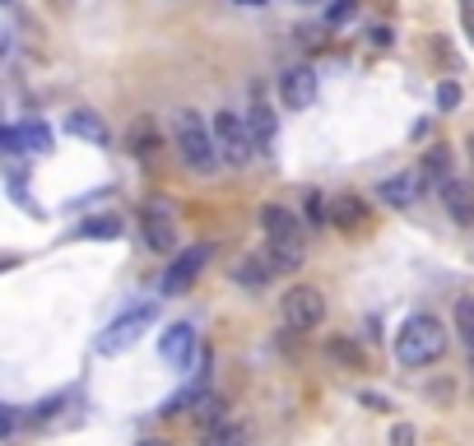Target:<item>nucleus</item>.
<instances>
[{
  "instance_id": "c85d7f7f",
  "label": "nucleus",
  "mask_w": 474,
  "mask_h": 446,
  "mask_svg": "<svg viewBox=\"0 0 474 446\" xmlns=\"http://www.w3.org/2000/svg\"><path fill=\"white\" fill-rule=\"evenodd\" d=\"M390 446H414V428L410 423H395L390 428Z\"/></svg>"
},
{
  "instance_id": "aec40b11",
  "label": "nucleus",
  "mask_w": 474,
  "mask_h": 446,
  "mask_svg": "<svg viewBox=\"0 0 474 446\" xmlns=\"http://www.w3.org/2000/svg\"><path fill=\"white\" fill-rule=\"evenodd\" d=\"M419 173H423V182H428V186H438V191H442V186L451 182V149H442V144H438V149H428Z\"/></svg>"
},
{
  "instance_id": "f8f14e48",
  "label": "nucleus",
  "mask_w": 474,
  "mask_h": 446,
  "mask_svg": "<svg viewBox=\"0 0 474 446\" xmlns=\"http://www.w3.org/2000/svg\"><path fill=\"white\" fill-rule=\"evenodd\" d=\"M158 353H163L173 368H186V362L195 358V331L186 326V321H177V326H168V335L158 340Z\"/></svg>"
},
{
  "instance_id": "39448f33",
  "label": "nucleus",
  "mask_w": 474,
  "mask_h": 446,
  "mask_svg": "<svg viewBox=\"0 0 474 446\" xmlns=\"http://www.w3.org/2000/svg\"><path fill=\"white\" fill-rule=\"evenodd\" d=\"M280 312H284L289 331H316L326 321V298H321V289H311V283H293L280 298Z\"/></svg>"
},
{
  "instance_id": "a878e982",
  "label": "nucleus",
  "mask_w": 474,
  "mask_h": 446,
  "mask_svg": "<svg viewBox=\"0 0 474 446\" xmlns=\"http://www.w3.org/2000/svg\"><path fill=\"white\" fill-rule=\"evenodd\" d=\"M353 10H359L353 0H331V5H326V24H331V28H340V24H349V19H353Z\"/></svg>"
},
{
  "instance_id": "7c9ffc66",
  "label": "nucleus",
  "mask_w": 474,
  "mask_h": 446,
  "mask_svg": "<svg viewBox=\"0 0 474 446\" xmlns=\"http://www.w3.org/2000/svg\"><path fill=\"white\" fill-rule=\"evenodd\" d=\"M368 47H390V28H386V24L368 28Z\"/></svg>"
},
{
  "instance_id": "2f4dec72",
  "label": "nucleus",
  "mask_w": 474,
  "mask_h": 446,
  "mask_svg": "<svg viewBox=\"0 0 474 446\" xmlns=\"http://www.w3.org/2000/svg\"><path fill=\"white\" fill-rule=\"evenodd\" d=\"M0 428H5V437H15V428H19V410H15V404H5V414H0Z\"/></svg>"
},
{
  "instance_id": "0eeeda50",
  "label": "nucleus",
  "mask_w": 474,
  "mask_h": 446,
  "mask_svg": "<svg viewBox=\"0 0 474 446\" xmlns=\"http://www.w3.org/2000/svg\"><path fill=\"white\" fill-rule=\"evenodd\" d=\"M144 242L163 256L177 252V214H173L168 200H149L144 205Z\"/></svg>"
},
{
  "instance_id": "6e6552de",
  "label": "nucleus",
  "mask_w": 474,
  "mask_h": 446,
  "mask_svg": "<svg viewBox=\"0 0 474 446\" xmlns=\"http://www.w3.org/2000/svg\"><path fill=\"white\" fill-rule=\"evenodd\" d=\"M214 256V247H210V242H195V247H186L173 265H168V274H163V293L168 298H177V293H186L191 289V283H195V274H201L205 270V261Z\"/></svg>"
},
{
  "instance_id": "e433bc0d",
  "label": "nucleus",
  "mask_w": 474,
  "mask_h": 446,
  "mask_svg": "<svg viewBox=\"0 0 474 446\" xmlns=\"http://www.w3.org/2000/svg\"><path fill=\"white\" fill-rule=\"evenodd\" d=\"M293 5H316V0H293Z\"/></svg>"
},
{
  "instance_id": "dca6fc26",
  "label": "nucleus",
  "mask_w": 474,
  "mask_h": 446,
  "mask_svg": "<svg viewBox=\"0 0 474 446\" xmlns=\"http://www.w3.org/2000/svg\"><path fill=\"white\" fill-rule=\"evenodd\" d=\"M247 131H252V144H256L261 154L274 144V112H270L265 98H256V103L247 107Z\"/></svg>"
},
{
  "instance_id": "cd10ccee",
  "label": "nucleus",
  "mask_w": 474,
  "mask_h": 446,
  "mask_svg": "<svg viewBox=\"0 0 474 446\" xmlns=\"http://www.w3.org/2000/svg\"><path fill=\"white\" fill-rule=\"evenodd\" d=\"M460 103V84H451V79H447V84H438V107L447 112V107H456Z\"/></svg>"
},
{
  "instance_id": "20e7f679",
  "label": "nucleus",
  "mask_w": 474,
  "mask_h": 446,
  "mask_svg": "<svg viewBox=\"0 0 474 446\" xmlns=\"http://www.w3.org/2000/svg\"><path fill=\"white\" fill-rule=\"evenodd\" d=\"M153 316H158V302H135L131 312H122L112 321V326L98 335V353L103 358H112V353H126L149 326H153Z\"/></svg>"
},
{
  "instance_id": "f257e3e1",
  "label": "nucleus",
  "mask_w": 474,
  "mask_h": 446,
  "mask_svg": "<svg viewBox=\"0 0 474 446\" xmlns=\"http://www.w3.org/2000/svg\"><path fill=\"white\" fill-rule=\"evenodd\" d=\"M447 353V326L428 312H414L395 331V362L400 368H432Z\"/></svg>"
},
{
  "instance_id": "5701e85b",
  "label": "nucleus",
  "mask_w": 474,
  "mask_h": 446,
  "mask_svg": "<svg viewBox=\"0 0 474 446\" xmlns=\"http://www.w3.org/2000/svg\"><path fill=\"white\" fill-rule=\"evenodd\" d=\"M24 144H28V154H47V149H52L47 121H24Z\"/></svg>"
},
{
  "instance_id": "b1692460",
  "label": "nucleus",
  "mask_w": 474,
  "mask_h": 446,
  "mask_svg": "<svg viewBox=\"0 0 474 446\" xmlns=\"http://www.w3.org/2000/svg\"><path fill=\"white\" fill-rule=\"evenodd\" d=\"M326 349H331V358H340V362H349V368H363V353H359V349H353L349 340H340V335H335V340H331Z\"/></svg>"
},
{
  "instance_id": "4468645a",
  "label": "nucleus",
  "mask_w": 474,
  "mask_h": 446,
  "mask_svg": "<svg viewBox=\"0 0 474 446\" xmlns=\"http://www.w3.org/2000/svg\"><path fill=\"white\" fill-rule=\"evenodd\" d=\"M65 131H70L74 140H89V144H107V140H112V131L103 126V116L89 112V107H74V112L65 116Z\"/></svg>"
},
{
  "instance_id": "1a4fd4ad",
  "label": "nucleus",
  "mask_w": 474,
  "mask_h": 446,
  "mask_svg": "<svg viewBox=\"0 0 474 446\" xmlns=\"http://www.w3.org/2000/svg\"><path fill=\"white\" fill-rule=\"evenodd\" d=\"M280 98H284L289 112L311 107V103H316V70H311V65H289V70L280 74Z\"/></svg>"
},
{
  "instance_id": "58836bf2",
  "label": "nucleus",
  "mask_w": 474,
  "mask_h": 446,
  "mask_svg": "<svg viewBox=\"0 0 474 446\" xmlns=\"http://www.w3.org/2000/svg\"><path fill=\"white\" fill-rule=\"evenodd\" d=\"M5 5H15V0H5Z\"/></svg>"
},
{
  "instance_id": "f704fd0d",
  "label": "nucleus",
  "mask_w": 474,
  "mask_h": 446,
  "mask_svg": "<svg viewBox=\"0 0 474 446\" xmlns=\"http://www.w3.org/2000/svg\"><path fill=\"white\" fill-rule=\"evenodd\" d=\"M237 5H265V0H237Z\"/></svg>"
},
{
  "instance_id": "72a5a7b5",
  "label": "nucleus",
  "mask_w": 474,
  "mask_h": 446,
  "mask_svg": "<svg viewBox=\"0 0 474 446\" xmlns=\"http://www.w3.org/2000/svg\"><path fill=\"white\" fill-rule=\"evenodd\" d=\"M465 353H469V368H474V335L465 340Z\"/></svg>"
},
{
  "instance_id": "6ab92c4d",
  "label": "nucleus",
  "mask_w": 474,
  "mask_h": 446,
  "mask_svg": "<svg viewBox=\"0 0 474 446\" xmlns=\"http://www.w3.org/2000/svg\"><path fill=\"white\" fill-rule=\"evenodd\" d=\"M122 233H126V223L116 214H94L84 223H74V237H94V242H116Z\"/></svg>"
},
{
  "instance_id": "9d476101",
  "label": "nucleus",
  "mask_w": 474,
  "mask_h": 446,
  "mask_svg": "<svg viewBox=\"0 0 474 446\" xmlns=\"http://www.w3.org/2000/svg\"><path fill=\"white\" fill-rule=\"evenodd\" d=\"M210 368H214V358H210V353H201L191 386H182L173 400H163V410H158V414H182V410H195V404H201V395H205V386H210Z\"/></svg>"
},
{
  "instance_id": "4be33fe9",
  "label": "nucleus",
  "mask_w": 474,
  "mask_h": 446,
  "mask_svg": "<svg viewBox=\"0 0 474 446\" xmlns=\"http://www.w3.org/2000/svg\"><path fill=\"white\" fill-rule=\"evenodd\" d=\"M228 419V404L219 400V395H201V404H195V423H201V428H214V423H223Z\"/></svg>"
},
{
  "instance_id": "423d86ee",
  "label": "nucleus",
  "mask_w": 474,
  "mask_h": 446,
  "mask_svg": "<svg viewBox=\"0 0 474 446\" xmlns=\"http://www.w3.org/2000/svg\"><path fill=\"white\" fill-rule=\"evenodd\" d=\"M214 144H219V154L228 158L232 168H242L247 158L256 154L252 131H247V116H237V112H214Z\"/></svg>"
},
{
  "instance_id": "412c9836",
  "label": "nucleus",
  "mask_w": 474,
  "mask_h": 446,
  "mask_svg": "<svg viewBox=\"0 0 474 446\" xmlns=\"http://www.w3.org/2000/svg\"><path fill=\"white\" fill-rule=\"evenodd\" d=\"M252 441V428L247 423H214V428H205V441L201 446H247Z\"/></svg>"
},
{
  "instance_id": "2eb2a0df",
  "label": "nucleus",
  "mask_w": 474,
  "mask_h": 446,
  "mask_svg": "<svg viewBox=\"0 0 474 446\" xmlns=\"http://www.w3.org/2000/svg\"><path fill=\"white\" fill-rule=\"evenodd\" d=\"M270 274H280L270 256H237V261H232V279L247 283V289H265Z\"/></svg>"
},
{
  "instance_id": "393cba45",
  "label": "nucleus",
  "mask_w": 474,
  "mask_h": 446,
  "mask_svg": "<svg viewBox=\"0 0 474 446\" xmlns=\"http://www.w3.org/2000/svg\"><path fill=\"white\" fill-rule=\"evenodd\" d=\"M456 331L465 340L474 335V298H456Z\"/></svg>"
},
{
  "instance_id": "c756f323",
  "label": "nucleus",
  "mask_w": 474,
  "mask_h": 446,
  "mask_svg": "<svg viewBox=\"0 0 474 446\" xmlns=\"http://www.w3.org/2000/svg\"><path fill=\"white\" fill-rule=\"evenodd\" d=\"M10 200L28 205V195H24V173H19V168H10Z\"/></svg>"
},
{
  "instance_id": "f03ea898",
  "label": "nucleus",
  "mask_w": 474,
  "mask_h": 446,
  "mask_svg": "<svg viewBox=\"0 0 474 446\" xmlns=\"http://www.w3.org/2000/svg\"><path fill=\"white\" fill-rule=\"evenodd\" d=\"M261 228H265V256L274 261L280 274H293L302 265V228H298V214L284 210V205H261Z\"/></svg>"
},
{
  "instance_id": "4c0bfd02",
  "label": "nucleus",
  "mask_w": 474,
  "mask_h": 446,
  "mask_svg": "<svg viewBox=\"0 0 474 446\" xmlns=\"http://www.w3.org/2000/svg\"><path fill=\"white\" fill-rule=\"evenodd\" d=\"M469 154H474V135H469Z\"/></svg>"
},
{
  "instance_id": "473e14b6",
  "label": "nucleus",
  "mask_w": 474,
  "mask_h": 446,
  "mask_svg": "<svg viewBox=\"0 0 474 446\" xmlns=\"http://www.w3.org/2000/svg\"><path fill=\"white\" fill-rule=\"evenodd\" d=\"M363 404H368V410H386V400H381V395H372V391H363Z\"/></svg>"
},
{
  "instance_id": "c9c22d12",
  "label": "nucleus",
  "mask_w": 474,
  "mask_h": 446,
  "mask_svg": "<svg viewBox=\"0 0 474 446\" xmlns=\"http://www.w3.org/2000/svg\"><path fill=\"white\" fill-rule=\"evenodd\" d=\"M135 446H168V441H135Z\"/></svg>"
},
{
  "instance_id": "ddd939ff",
  "label": "nucleus",
  "mask_w": 474,
  "mask_h": 446,
  "mask_svg": "<svg viewBox=\"0 0 474 446\" xmlns=\"http://www.w3.org/2000/svg\"><path fill=\"white\" fill-rule=\"evenodd\" d=\"M419 182H423V173H395V177L381 182V200H386L390 210H410L414 200H419V191H423Z\"/></svg>"
},
{
  "instance_id": "7ed1b4c3",
  "label": "nucleus",
  "mask_w": 474,
  "mask_h": 446,
  "mask_svg": "<svg viewBox=\"0 0 474 446\" xmlns=\"http://www.w3.org/2000/svg\"><path fill=\"white\" fill-rule=\"evenodd\" d=\"M173 140H177V154H182V164L191 168V173H214L219 168V144H214V126H205L201 121V112H191V107H182L177 116H173Z\"/></svg>"
},
{
  "instance_id": "bb28decb",
  "label": "nucleus",
  "mask_w": 474,
  "mask_h": 446,
  "mask_svg": "<svg viewBox=\"0 0 474 446\" xmlns=\"http://www.w3.org/2000/svg\"><path fill=\"white\" fill-rule=\"evenodd\" d=\"M0 144H5L10 158H15V154H28V144H24V126H5V131H0Z\"/></svg>"
},
{
  "instance_id": "9b49d317",
  "label": "nucleus",
  "mask_w": 474,
  "mask_h": 446,
  "mask_svg": "<svg viewBox=\"0 0 474 446\" xmlns=\"http://www.w3.org/2000/svg\"><path fill=\"white\" fill-rule=\"evenodd\" d=\"M442 205H447L451 223H460V228H474V186H469L465 177H451V182L442 186Z\"/></svg>"
},
{
  "instance_id": "a211bd4d",
  "label": "nucleus",
  "mask_w": 474,
  "mask_h": 446,
  "mask_svg": "<svg viewBox=\"0 0 474 446\" xmlns=\"http://www.w3.org/2000/svg\"><path fill=\"white\" fill-rule=\"evenodd\" d=\"M126 149H131L135 158H153V154H158V126H153L149 116L131 121V131H126Z\"/></svg>"
},
{
  "instance_id": "f3484780",
  "label": "nucleus",
  "mask_w": 474,
  "mask_h": 446,
  "mask_svg": "<svg viewBox=\"0 0 474 446\" xmlns=\"http://www.w3.org/2000/svg\"><path fill=\"white\" fill-rule=\"evenodd\" d=\"M331 223L353 233L359 223H368V205H363L359 195H349V191H344V195H335V200H331Z\"/></svg>"
}]
</instances>
